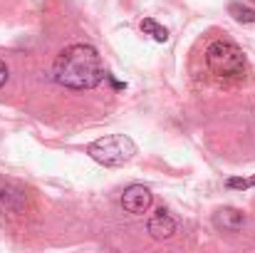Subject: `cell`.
Here are the masks:
<instances>
[{
    "instance_id": "cell-1",
    "label": "cell",
    "mask_w": 255,
    "mask_h": 253,
    "mask_svg": "<svg viewBox=\"0 0 255 253\" xmlns=\"http://www.w3.org/2000/svg\"><path fill=\"white\" fill-rule=\"evenodd\" d=\"M52 77L67 89H94L104 80V65L92 45L77 42L57 55L52 65Z\"/></svg>"
},
{
    "instance_id": "cell-2",
    "label": "cell",
    "mask_w": 255,
    "mask_h": 253,
    "mask_svg": "<svg viewBox=\"0 0 255 253\" xmlns=\"http://www.w3.org/2000/svg\"><path fill=\"white\" fill-rule=\"evenodd\" d=\"M206 65L218 77H241L246 72V55L238 45L216 40L206 50Z\"/></svg>"
},
{
    "instance_id": "cell-3",
    "label": "cell",
    "mask_w": 255,
    "mask_h": 253,
    "mask_svg": "<svg viewBox=\"0 0 255 253\" xmlns=\"http://www.w3.org/2000/svg\"><path fill=\"white\" fill-rule=\"evenodd\" d=\"M87 154L104 167H122L136 154V144L127 134H109L87 147Z\"/></svg>"
},
{
    "instance_id": "cell-4",
    "label": "cell",
    "mask_w": 255,
    "mask_h": 253,
    "mask_svg": "<svg viewBox=\"0 0 255 253\" xmlns=\"http://www.w3.org/2000/svg\"><path fill=\"white\" fill-rule=\"evenodd\" d=\"M122 206L129 214H144L151 206V191L146 186H141V184H131L122 194Z\"/></svg>"
},
{
    "instance_id": "cell-5",
    "label": "cell",
    "mask_w": 255,
    "mask_h": 253,
    "mask_svg": "<svg viewBox=\"0 0 255 253\" xmlns=\"http://www.w3.org/2000/svg\"><path fill=\"white\" fill-rule=\"evenodd\" d=\"M146 229H149L151 239H156V241H166V239H171V236L176 234V221H173V216H171L169 211L159 209V211L149 219Z\"/></svg>"
},
{
    "instance_id": "cell-6",
    "label": "cell",
    "mask_w": 255,
    "mask_h": 253,
    "mask_svg": "<svg viewBox=\"0 0 255 253\" xmlns=\"http://www.w3.org/2000/svg\"><path fill=\"white\" fill-rule=\"evenodd\" d=\"M213 224L218 229H223V231H241L243 224H246V216L238 209H233V206H223V209H218L213 214Z\"/></svg>"
},
{
    "instance_id": "cell-7",
    "label": "cell",
    "mask_w": 255,
    "mask_h": 253,
    "mask_svg": "<svg viewBox=\"0 0 255 253\" xmlns=\"http://www.w3.org/2000/svg\"><path fill=\"white\" fill-rule=\"evenodd\" d=\"M141 30H144V35H149V37L156 40V42H166V40H169V30H166L164 25H159L156 20H151V17L141 20Z\"/></svg>"
},
{
    "instance_id": "cell-8",
    "label": "cell",
    "mask_w": 255,
    "mask_h": 253,
    "mask_svg": "<svg viewBox=\"0 0 255 253\" xmlns=\"http://www.w3.org/2000/svg\"><path fill=\"white\" fill-rule=\"evenodd\" d=\"M228 12L238 20V22H255V10L248 5H241V2H231Z\"/></svg>"
},
{
    "instance_id": "cell-9",
    "label": "cell",
    "mask_w": 255,
    "mask_h": 253,
    "mask_svg": "<svg viewBox=\"0 0 255 253\" xmlns=\"http://www.w3.org/2000/svg\"><path fill=\"white\" fill-rule=\"evenodd\" d=\"M226 186L228 189H251V186H255V176H251V179H228Z\"/></svg>"
},
{
    "instance_id": "cell-10",
    "label": "cell",
    "mask_w": 255,
    "mask_h": 253,
    "mask_svg": "<svg viewBox=\"0 0 255 253\" xmlns=\"http://www.w3.org/2000/svg\"><path fill=\"white\" fill-rule=\"evenodd\" d=\"M7 75H10V72H7V65H5V62L0 60V87L7 82Z\"/></svg>"
}]
</instances>
